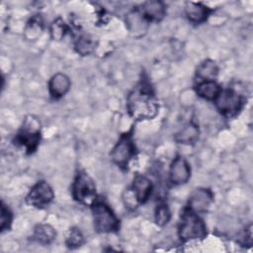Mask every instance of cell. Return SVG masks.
Returning <instances> with one entry per match:
<instances>
[{
	"label": "cell",
	"mask_w": 253,
	"mask_h": 253,
	"mask_svg": "<svg viewBox=\"0 0 253 253\" xmlns=\"http://www.w3.org/2000/svg\"><path fill=\"white\" fill-rule=\"evenodd\" d=\"M55 236L54 229L48 224L38 225L34 232V238L42 244L50 243Z\"/></svg>",
	"instance_id": "18"
},
{
	"label": "cell",
	"mask_w": 253,
	"mask_h": 253,
	"mask_svg": "<svg viewBox=\"0 0 253 253\" xmlns=\"http://www.w3.org/2000/svg\"><path fill=\"white\" fill-rule=\"evenodd\" d=\"M212 202V194L208 189H196L190 196L189 209L195 212L208 211Z\"/></svg>",
	"instance_id": "9"
},
{
	"label": "cell",
	"mask_w": 253,
	"mask_h": 253,
	"mask_svg": "<svg viewBox=\"0 0 253 253\" xmlns=\"http://www.w3.org/2000/svg\"><path fill=\"white\" fill-rule=\"evenodd\" d=\"M40 140L39 124L35 119H27L23 129L18 135V141L25 145L29 151H33Z\"/></svg>",
	"instance_id": "8"
},
{
	"label": "cell",
	"mask_w": 253,
	"mask_h": 253,
	"mask_svg": "<svg viewBox=\"0 0 253 253\" xmlns=\"http://www.w3.org/2000/svg\"><path fill=\"white\" fill-rule=\"evenodd\" d=\"M11 212L10 211L5 207V205L2 203L1 206V218H0V222H1V229L4 230L6 228H8L10 226L11 223Z\"/></svg>",
	"instance_id": "24"
},
{
	"label": "cell",
	"mask_w": 253,
	"mask_h": 253,
	"mask_svg": "<svg viewBox=\"0 0 253 253\" xmlns=\"http://www.w3.org/2000/svg\"><path fill=\"white\" fill-rule=\"evenodd\" d=\"M70 87L69 78L62 73H57L53 75L48 83L49 93L54 98H59L66 94Z\"/></svg>",
	"instance_id": "12"
},
{
	"label": "cell",
	"mask_w": 253,
	"mask_h": 253,
	"mask_svg": "<svg viewBox=\"0 0 253 253\" xmlns=\"http://www.w3.org/2000/svg\"><path fill=\"white\" fill-rule=\"evenodd\" d=\"M92 212L94 226L98 232L108 233L118 229L119 220L109 206L105 203L95 202L92 205Z\"/></svg>",
	"instance_id": "3"
},
{
	"label": "cell",
	"mask_w": 253,
	"mask_h": 253,
	"mask_svg": "<svg viewBox=\"0 0 253 253\" xmlns=\"http://www.w3.org/2000/svg\"><path fill=\"white\" fill-rule=\"evenodd\" d=\"M126 105L130 116L136 120L152 119L158 111L154 96L150 89L143 84L129 93Z\"/></svg>",
	"instance_id": "1"
},
{
	"label": "cell",
	"mask_w": 253,
	"mask_h": 253,
	"mask_svg": "<svg viewBox=\"0 0 253 253\" xmlns=\"http://www.w3.org/2000/svg\"><path fill=\"white\" fill-rule=\"evenodd\" d=\"M83 243V235L77 228H70L66 235V244L69 247H77Z\"/></svg>",
	"instance_id": "21"
},
{
	"label": "cell",
	"mask_w": 253,
	"mask_h": 253,
	"mask_svg": "<svg viewBox=\"0 0 253 253\" xmlns=\"http://www.w3.org/2000/svg\"><path fill=\"white\" fill-rule=\"evenodd\" d=\"M185 12L188 19L194 23H201L205 21L209 14V10L207 9V7H205L201 3L195 2L187 3Z\"/></svg>",
	"instance_id": "16"
},
{
	"label": "cell",
	"mask_w": 253,
	"mask_h": 253,
	"mask_svg": "<svg viewBox=\"0 0 253 253\" xmlns=\"http://www.w3.org/2000/svg\"><path fill=\"white\" fill-rule=\"evenodd\" d=\"M242 103L243 101L241 96L232 90L220 91L218 96L215 98L217 109L225 115L235 114L240 110Z\"/></svg>",
	"instance_id": "7"
},
{
	"label": "cell",
	"mask_w": 253,
	"mask_h": 253,
	"mask_svg": "<svg viewBox=\"0 0 253 253\" xmlns=\"http://www.w3.org/2000/svg\"><path fill=\"white\" fill-rule=\"evenodd\" d=\"M196 91L198 95L207 100H215L220 93L219 85L213 80H206L198 84Z\"/></svg>",
	"instance_id": "14"
},
{
	"label": "cell",
	"mask_w": 253,
	"mask_h": 253,
	"mask_svg": "<svg viewBox=\"0 0 253 253\" xmlns=\"http://www.w3.org/2000/svg\"><path fill=\"white\" fill-rule=\"evenodd\" d=\"M170 211L167 208V206L165 205H160L157 207L156 211H155V220L156 223L160 226L165 225L169 219H170Z\"/></svg>",
	"instance_id": "22"
},
{
	"label": "cell",
	"mask_w": 253,
	"mask_h": 253,
	"mask_svg": "<svg viewBox=\"0 0 253 253\" xmlns=\"http://www.w3.org/2000/svg\"><path fill=\"white\" fill-rule=\"evenodd\" d=\"M141 13L147 20L158 21L165 15V6L160 1H147L143 3Z\"/></svg>",
	"instance_id": "13"
},
{
	"label": "cell",
	"mask_w": 253,
	"mask_h": 253,
	"mask_svg": "<svg viewBox=\"0 0 253 253\" xmlns=\"http://www.w3.org/2000/svg\"><path fill=\"white\" fill-rule=\"evenodd\" d=\"M217 71H218V68L215 62H213L212 60H206L203 63H201V65L198 67L197 75L200 78L204 79V81L213 80V78L217 74Z\"/></svg>",
	"instance_id": "19"
},
{
	"label": "cell",
	"mask_w": 253,
	"mask_h": 253,
	"mask_svg": "<svg viewBox=\"0 0 253 253\" xmlns=\"http://www.w3.org/2000/svg\"><path fill=\"white\" fill-rule=\"evenodd\" d=\"M198 136H199L198 127L195 125H187L175 135V139L180 143L190 144L195 142Z\"/></svg>",
	"instance_id": "17"
},
{
	"label": "cell",
	"mask_w": 253,
	"mask_h": 253,
	"mask_svg": "<svg viewBox=\"0 0 253 253\" xmlns=\"http://www.w3.org/2000/svg\"><path fill=\"white\" fill-rule=\"evenodd\" d=\"M76 48L79 53L85 55L90 53L94 48V42L87 35H82L76 42Z\"/></svg>",
	"instance_id": "20"
},
{
	"label": "cell",
	"mask_w": 253,
	"mask_h": 253,
	"mask_svg": "<svg viewBox=\"0 0 253 253\" xmlns=\"http://www.w3.org/2000/svg\"><path fill=\"white\" fill-rule=\"evenodd\" d=\"M191 176V169L188 162L182 158L177 157L170 167V180L176 185L186 183Z\"/></svg>",
	"instance_id": "10"
},
{
	"label": "cell",
	"mask_w": 253,
	"mask_h": 253,
	"mask_svg": "<svg viewBox=\"0 0 253 253\" xmlns=\"http://www.w3.org/2000/svg\"><path fill=\"white\" fill-rule=\"evenodd\" d=\"M65 31H66V27L64 23L61 22L60 20L55 21L51 26V35L53 39H56V40L61 39L64 36Z\"/></svg>",
	"instance_id": "23"
},
{
	"label": "cell",
	"mask_w": 253,
	"mask_h": 253,
	"mask_svg": "<svg viewBox=\"0 0 253 253\" xmlns=\"http://www.w3.org/2000/svg\"><path fill=\"white\" fill-rule=\"evenodd\" d=\"M53 199V191L51 187L44 181L37 183L30 191L27 197V203L36 208L47 206Z\"/></svg>",
	"instance_id": "6"
},
{
	"label": "cell",
	"mask_w": 253,
	"mask_h": 253,
	"mask_svg": "<svg viewBox=\"0 0 253 253\" xmlns=\"http://www.w3.org/2000/svg\"><path fill=\"white\" fill-rule=\"evenodd\" d=\"M206 229L205 222L199 217L197 212L189 209L182 215V221L179 227V236L184 241L201 239L206 236Z\"/></svg>",
	"instance_id": "2"
},
{
	"label": "cell",
	"mask_w": 253,
	"mask_h": 253,
	"mask_svg": "<svg viewBox=\"0 0 253 253\" xmlns=\"http://www.w3.org/2000/svg\"><path fill=\"white\" fill-rule=\"evenodd\" d=\"M73 198L84 205H93L96 200V187L89 175L80 172L72 186Z\"/></svg>",
	"instance_id": "4"
},
{
	"label": "cell",
	"mask_w": 253,
	"mask_h": 253,
	"mask_svg": "<svg viewBox=\"0 0 253 253\" xmlns=\"http://www.w3.org/2000/svg\"><path fill=\"white\" fill-rule=\"evenodd\" d=\"M146 18L143 16L142 13H139L137 11L131 12L127 18H126V24L130 31V33L137 36V34H142L147 27Z\"/></svg>",
	"instance_id": "15"
},
{
	"label": "cell",
	"mask_w": 253,
	"mask_h": 253,
	"mask_svg": "<svg viewBox=\"0 0 253 253\" xmlns=\"http://www.w3.org/2000/svg\"><path fill=\"white\" fill-rule=\"evenodd\" d=\"M151 182L145 176L137 175L133 180L131 191L137 202L144 203L151 193Z\"/></svg>",
	"instance_id": "11"
},
{
	"label": "cell",
	"mask_w": 253,
	"mask_h": 253,
	"mask_svg": "<svg viewBox=\"0 0 253 253\" xmlns=\"http://www.w3.org/2000/svg\"><path fill=\"white\" fill-rule=\"evenodd\" d=\"M133 150L134 147L130 135L124 134L113 148L111 158L117 165L125 167L127 165L129 159L133 155Z\"/></svg>",
	"instance_id": "5"
}]
</instances>
